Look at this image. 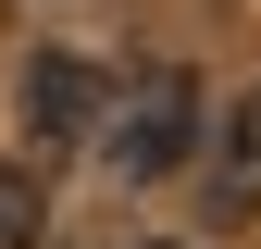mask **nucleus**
Masks as SVG:
<instances>
[{
	"label": "nucleus",
	"mask_w": 261,
	"mask_h": 249,
	"mask_svg": "<svg viewBox=\"0 0 261 249\" xmlns=\"http://www.w3.org/2000/svg\"><path fill=\"white\" fill-rule=\"evenodd\" d=\"M199 150V87H187V62H149V75H124V100H100V162L124 187H162Z\"/></svg>",
	"instance_id": "f257e3e1"
},
{
	"label": "nucleus",
	"mask_w": 261,
	"mask_h": 249,
	"mask_svg": "<svg viewBox=\"0 0 261 249\" xmlns=\"http://www.w3.org/2000/svg\"><path fill=\"white\" fill-rule=\"evenodd\" d=\"M13 124H25L38 150L100 137V62H75V50H25V75H13Z\"/></svg>",
	"instance_id": "f03ea898"
},
{
	"label": "nucleus",
	"mask_w": 261,
	"mask_h": 249,
	"mask_svg": "<svg viewBox=\"0 0 261 249\" xmlns=\"http://www.w3.org/2000/svg\"><path fill=\"white\" fill-rule=\"evenodd\" d=\"M199 212H212V225H249V212H261V87L224 112V137H212V175H199Z\"/></svg>",
	"instance_id": "7ed1b4c3"
},
{
	"label": "nucleus",
	"mask_w": 261,
	"mask_h": 249,
	"mask_svg": "<svg viewBox=\"0 0 261 249\" xmlns=\"http://www.w3.org/2000/svg\"><path fill=\"white\" fill-rule=\"evenodd\" d=\"M38 225H50L38 175H25V162H0V249H38Z\"/></svg>",
	"instance_id": "20e7f679"
},
{
	"label": "nucleus",
	"mask_w": 261,
	"mask_h": 249,
	"mask_svg": "<svg viewBox=\"0 0 261 249\" xmlns=\"http://www.w3.org/2000/svg\"><path fill=\"white\" fill-rule=\"evenodd\" d=\"M162 249H174V237H162Z\"/></svg>",
	"instance_id": "39448f33"
}]
</instances>
